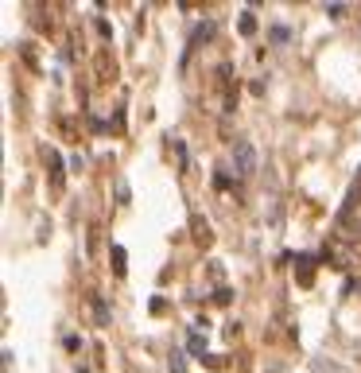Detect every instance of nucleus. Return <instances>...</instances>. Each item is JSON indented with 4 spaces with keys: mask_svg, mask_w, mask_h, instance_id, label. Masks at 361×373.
<instances>
[{
    "mask_svg": "<svg viewBox=\"0 0 361 373\" xmlns=\"http://www.w3.org/2000/svg\"><path fill=\"white\" fill-rule=\"evenodd\" d=\"M113 268H117L120 276H124V268H129L124 265V249H120V245H113Z\"/></svg>",
    "mask_w": 361,
    "mask_h": 373,
    "instance_id": "obj_5",
    "label": "nucleus"
},
{
    "mask_svg": "<svg viewBox=\"0 0 361 373\" xmlns=\"http://www.w3.org/2000/svg\"><path fill=\"white\" fill-rule=\"evenodd\" d=\"M253 27H256L253 12H245V16H241V31H253Z\"/></svg>",
    "mask_w": 361,
    "mask_h": 373,
    "instance_id": "obj_6",
    "label": "nucleus"
},
{
    "mask_svg": "<svg viewBox=\"0 0 361 373\" xmlns=\"http://www.w3.org/2000/svg\"><path fill=\"white\" fill-rule=\"evenodd\" d=\"M233 171H237L241 179H249L256 171V148L249 144V140H237V144H233Z\"/></svg>",
    "mask_w": 361,
    "mask_h": 373,
    "instance_id": "obj_1",
    "label": "nucleus"
},
{
    "mask_svg": "<svg viewBox=\"0 0 361 373\" xmlns=\"http://www.w3.org/2000/svg\"><path fill=\"white\" fill-rule=\"evenodd\" d=\"M94 319H97L101 326L109 323V307H105V300H101V296H94Z\"/></svg>",
    "mask_w": 361,
    "mask_h": 373,
    "instance_id": "obj_4",
    "label": "nucleus"
},
{
    "mask_svg": "<svg viewBox=\"0 0 361 373\" xmlns=\"http://www.w3.org/2000/svg\"><path fill=\"white\" fill-rule=\"evenodd\" d=\"M358 203H361V171L353 175V183H349V194H346V203H342V214H349Z\"/></svg>",
    "mask_w": 361,
    "mask_h": 373,
    "instance_id": "obj_2",
    "label": "nucleus"
},
{
    "mask_svg": "<svg viewBox=\"0 0 361 373\" xmlns=\"http://www.w3.org/2000/svg\"><path fill=\"white\" fill-rule=\"evenodd\" d=\"M47 171L55 175V191L62 187V159H59V152H51V164H47Z\"/></svg>",
    "mask_w": 361,
    "mask_h": 373,
    "instance_id": "obj_3",
    "label": "nucleus"
}]
</instances>
